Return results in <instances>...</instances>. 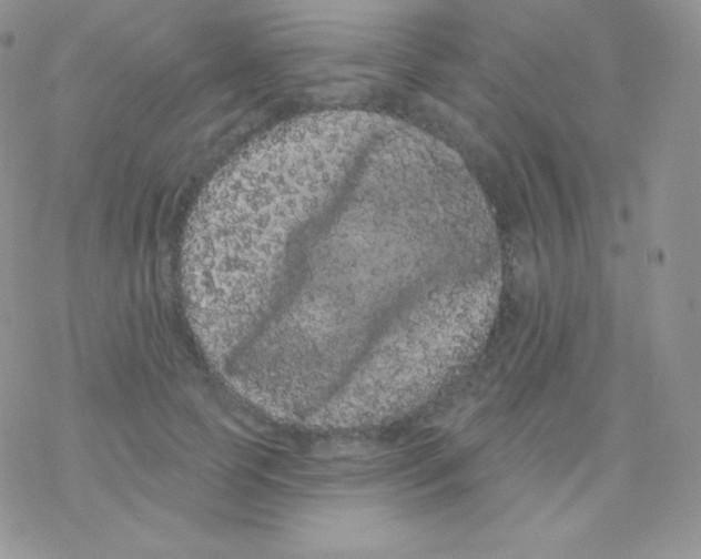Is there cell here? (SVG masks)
Listing matches in <instances>:
<instances>
[{
  "instance_id": "obj_1",
  "label": "cell",
  "mask_w": 701,
  "mask_h": 559,
  "mask_svg": "<svg viewBox=\"0 0 701 559\" xmlns=\"http://www.w3.org/2000/svg\"><path fill=\"white\" fill-rule=\"evenodd\" d=\"M496 280L484 275L451 282L423 295L333 404L336 419L372 423L406 415L430 400L479 345Z\"/></svg>"
}]
</instances>
